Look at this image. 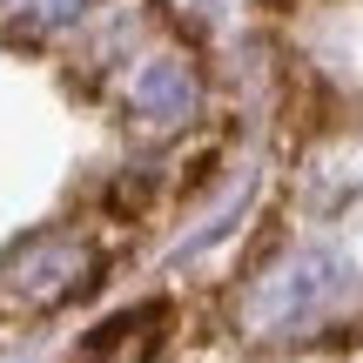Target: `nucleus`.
<instances>
[{"instance_id":"1","label":"nucleus","mask_w":363,"mask_h":363,"mask_svg":"<svg viewBox=\"0 0 363 363\" xmlns=\"http://www.w3.org/2000/svg\"><path fill=\"white\" fill-rule=\"evenodd\" d=\"M94 249L67 229H48V235H27L21 249L0 256V316H54L67 310L74 296L94 289Z\"/></svg>"},{"instance_id":"2","label":"nucleus","mask_w":363,"mask_h":363,"mask_svg":"<svg viewBox=\"0 0 363 363\" xmlns=\"http://www.w3.org/2000/svg\"><path fill=\"white\" fill-rule=\"evenodd\" d=\"M343 262L330 249H296L276 269H262L256 283L242 289V330L249 337H269V330H303L343 296Z\"/></svg>"},{"instance_id":"3","label":"nucleus","mask_w":363,"mask_h":363,"mask_svg":"<svg viewBox=\"0 0 363 363\" xmlns=\"http://www.w3.org/2000/svg\"><path fill=\"white\" fill-rule=\"evenodd\" d=\"M202 101V74H195L189 54H148L128 81V108L142 128H182Z\"/></svg>"},{"instance_id":"4","label":"nucleus","mask_w":363,"mask_h":363,"mask_svg":"<svg viewBox=\"0 0 363 363\" xmlns=\"http://www.w3.org/2000/svg\"><path fill=\"white\" fill-rule=\"evenodd\" d=\"M330 121H337V94H330V81L310 74L303 61H289V81H283V128L323 135Z\"/></svg>"},{"instance_id":"5","label":"nucleus","mask_w":363,"mask_h":363,"mask_svg":"<svg viewBox=\"0 0 363 363\" xmlns=\"http://www.w3.org/2000/svg\"><path fill=\"white\" fill-rule=\"evenodd\" d=\"M81 13H88V0H21L27 34H54V27H74Z\"/></svg>"},{"instance_id":"6","label":"nucleus","mask_w":363,"mask_h":363,"mask_svg":"<svg viewBox=\"0 0 363 363\" xmlns=\"http://www.w3.org/2000/svg\"><path fill=\"white\" fill-rule=\"evenodd\" d=\"M108 202H115L121 216H142V208H148V189H142V182H115V195H108Z\"/></svg>"},{"instance_id":"7","label":"nucleus","mask_w":363,"mask_h":363,"mask_svg":"<svg viewBox=\"0 0 363 363\" xmlns=\"http://www.w3.org/2000/svg\"><path fill=\"white\" fill-rule=\"evenodd\" d=\"M0 7H21V0H0Z\"/></svg>"}]
</instances>
